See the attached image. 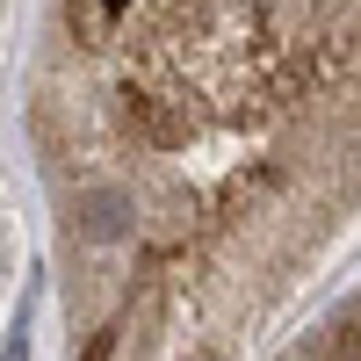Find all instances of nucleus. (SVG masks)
<instances>
[{"label":"nucleus","mask_w":361,"mask_h":361,"mask_svg":"<svg viewBox=\"0 0 361 361\" xmlns=\"http://www.w3.org/2000/svg\"><path fill=\"white\" fill-rule=\"evenodd\" d=\"M275 361H361V289H347L325 318H311Z\"/></svg>","instance_id":"nucleus-2"},{"label":"nucleus","mask_w":361,"mask_h":361,"mask_svg":"<svg viewBox=\"0 0 361 361\" xmlns=\"http://www.w3.org/2000/svg\"><path fill=\"white\" fill-rule=\"evenodd\" d=\"M22 137L58 361H275L361 253V0H37Z\"/></svg>","instance_id":"nucleus-1"}]
</instances>
